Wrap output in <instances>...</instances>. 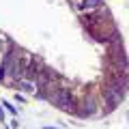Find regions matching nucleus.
<instances>
[{"instance_id":"6","label":"nucleus","mask_w":129,"mask_h":129,"mask_svg":"<svg viewBox=\"0 0 129 129\" xmlns=\"http://www.w3.org/2000/svg\"><path fill=\"white\" fill-rule=\"evenodd\" d=\"M103 7V0H84L82 5L78 7V13L80 15H90L95 11H99Z\"/></svg>"},{"instance_id":"4","label":"nucleus","mask_w":129,"mask_h":129,"mask_svg":"<svg viewBox=\"0 0 129 129\" xmlns=\"http://www.w3.org/2000/svg\"><path fill=\"white\" fill-rule=\"evenodd\" d=\"M106 82L127 92V88H129V71H110V75H108Z\"/></svg>"},{"instance_id":"12","label":"nucleus","mask_w":129,"mask_h":129,"mask_svg":"<svg viewBox=\"0 0 129 129\" xmlns=\"http://www.w3.org/2000/svg\"><path fill=\"white\" fill-rule=\"evenodd\" d=\"M5 129H9V127H5Z\"/></svg>"},{"instance_id":"10","label":"nucleus","mask_w":129,"mask_h":129,"mask_svg":"<svg viewBox=\"0 0 129 129\" xmlns=\"http://www.w3.org/2000/svg\"><path fill=\"white\" fill-rule=\"evenodd\" d=\"M0 120H5V112H2V103H0Z\"/></svg>"},{"instance_id":"3","label":"nucleus","mask_w":129,"mask_h":129,"mask_svg":"<svg viewBox=\"0 0 129 129\" xmlns=\"http://www.w3.org/2000/svg\"><path fill=\"white\" fill-rule=\"evenodd\" d=\"M32 60H35V56H32V54H28V52H22V56H19L17 64H15L13 73H11V78H13L15 82H19V80H26L28 71H30V64H32Z\"/></svg>"},{"instance_id":"9","label":"nucleus","mask_w":129,"mask_h":129,"mask_svg":"<svg viewBox=\"0 0 129 129\" xmlns=\"http://www.w3.org/2000/svg\"><path fill=\"white\" fill-rule=\"evenodd\" d=\"M2 108H7V110H9L11 114H13V116L17 114V112H15V108H13V103H9V101H2Z\"/></svg>"},{"instance_id":"8","label":"nucleus","mask_w":129,"mask_h":129,"mask_svg":"<svg viewBox=\"0 0 129 129\" xmlns=\"http://www.w3.org/2000/svg\"><path fill=\"white\" fill-rule=\"evenodd\" d=\"M17 86L22 88V90H26V92H35V95H37V84H35V82H28V80H19Z\"/></svg>"},{"instance_id":"5","label":"nucleus","mask_w":129,"mask_h":129,"mask_svg":"<svg viewBox=\"0 0 129 129\" xmlns=\"http://www.w3.org/2000/svg\"><path fill=\"white\" fill-rule=\"evenodd\" d=\"M47 64L43 62L39 56H35V60H32V64H30V71H28V75H26V80L28 82H37V78L43 73V69H45Z\"/></svg>"},{"instance_id":"7","label":"nucleus","mask_w":129,"mask_h":129,"mask_svg":"<svg viewBox=\"0 0 129 129\" xmlns=\"http://www.w3.org/2000/svg\"><path fill=\"white\" fill-rule=\"evenodd\" d=\"M95 101H92V97L90 95H86L82 99V103L78 106V116H90V114H95Z\"/></svg>"},{"instance_id":"2","label":"nucleus","mask_w":129,"mask_h":129,"mask_svg":"<svg viewBox=\"0 0 129 129\" xmlns=\"http://www.w3.org/2000/svg\"><path fill=\"white\" fill-rule=\"evenodd\" d=\"M123 99H125V90H120V88H116V86H112V84L103 82V101H106L108 110H114Z\"/></svg>"},{"instance_id":"11","label":"nucleus","mask_w":129,"mask_h":129,"mask_svg":"<svg viewBox=\"0 0 129 129\" xmlns=\"http://www.w3.org/2000/svg\"><path fill=\"white\" fill-rule=\"evenodd\" d=\"M45 129H58V127H45Z\"/></svg>"},{"instance_id":"1","label":"nucleus","mask_w":129,"mask_h":129,"mask_svg":"<svg viewBox=\"0 0 129 129\" xmlns=\"http://www.w3.org/2000/svg\"><path fill=\"white\" fill-rule=\"evenodd\" d=\"M47 99H50V101L54 103L56 108L64 110L67 114H78V106H80V101H78V97H75V92L71 90V88L62 86V88H58L56 92H52Z\"/></svg>"}]
</instances>
